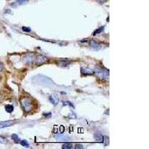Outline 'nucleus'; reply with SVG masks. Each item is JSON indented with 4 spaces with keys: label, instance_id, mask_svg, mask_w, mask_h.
Segmentation results:
<instances>
[{
    "label": "nucleus",
    "instance_id": "obj_2",
    "mask_svg": "<svg viewBox=\"0 0 149 149\" xmlns=\"http://www.w3.org/2000/svg\"><path fill=\"white\" fill-rule=\"evenodd\" d=\"M95 72L101 79L102 80H108L109 79V71L105 70L102 67L95 68Z\"/></svg>",
    "mask_w": 149,
    "mask_h": 149
},
{
    "label": "nucleus",
    "instance_id": "obj_7",
    "mask_svg": "<svg viewBox=\"0 0 149 149\" xmlns=\"http://www.w3.org/2000/svg\"><path fill=\"white\" fill-rule=\"evenodd\" d=\"M12 125H14V122H11V121L1 122V123H0V128H2V127H9V126H11Z\"/></svg>",
    "mask_w": 149,
    "mask_h": 149
},
{
    "label": "nucleus",
    "instance_id": "obj_21",
    "mask_svg": "<svg viewBox=\"0 0 149 149\" xmlns=\"http://www.w3.org/2000/svg\"><path fill=\"white\" fill-rule=\"evenodd\" d=\"M98 2H99L100 3H104V2H106L107 0H97Z\"/></svg>",
    "mask_w": 149,
    "mask_h": 149
},
{
    "label": "nucleus",
    "instance_id": "obj_20",
    "mask_svg": "<svg viewBox=\"0 0 149 149\" xmlns=\"http://www.w3.org/2000/svg\"><path fill=\"white\" fill-rule=\"evenodd\" d=\"M43 116L46 117H51L52 113H43Z\"/></svg>",
    "mask_w": 149,
    "mask_h": 149
},
{
    "label": "nucleus",
    "instance_id": "obj_13",
    "mask_svg": "<svg viewBox=\"0 0 149 149\" xmlns=\"http://www.w3.org/2000/svg\"><path fill=\"white\" fill-rule=\"evenodd\" d=\"M102 142H104V144L105 146H107L109 144V137H107L106 136H103V141Z\"/></svg>",
    "mask_w": 149,
    "mask_h": 149
},
{
    "label": "nucleus",
    "instance_id": "obj_1",
    "mask_svg": "<svg viewBox=\"0 0 149 149\" xmlns=\"http://www.w3.org/2000/svg\"><path fill=\"white\" fill-rule=\"evenodd\" d=\"M21 104L23 108V110L26 112H30L31 110H32L34 105H33L32 102L31 101L30 98H23L20 100Z\"/></svg>",
    "mask_w": 149,
    "mask_h": 149
},
{
    "label": "nucleus",
    "instance_id": "obj_6",
    "mask_svg": "<svg viewBox=\"0 0 149 149\" xmlns=\"http://www.w3.org/2000/svg\"><path fill=\"white\" fill-rule=\"evenodd\" d=\"M47 61V58L42 55H38L37 58H36V62L38 63H45V62H46Z\"/></svg>",
    "mask_w": 149,
    "mask_h": 149
},
{
    "label": "nucleus",
    "instance_id": "obj_4",
    "mask_svg": "<svg viewBox=\"0 0 149 149\" xmlns=\"http://www.w3.org/2000/svg\"><path fill=\"white\" fill-rule=\"evenodd\" d=\"M49 101L51 102L52 104L54 105H57L59 102V99H58V96L55 95H52L49 96Z\"/></svg>",
    "mask_w": 149,
    "mask_h": 149
},
{
    "label": "nucleus",
    "instance_id": "obj_23",
    "mask_svg": "<svg viewBox=\"0 0 149 149\" xmlns=\"http://www.w3.org/2000/svg\"><path fill=\"white\" fill-rule=\"evenodd\" d=\"M2 65L0 64V71H1V70H2Z\"/></svg>",
    "mask_w": 149,
    "mask_h": 149
},
{
    "label": "nucleus",
    "instance_id": "obj_8",
    "mask_svg": "<svg viewBox=\"0 0 149 149\" xmlns=\"http://www.w3.org/2000/svg\"><path fill=\"white\" fill-rule=\"evenodd\" d=\"M58 63L60 66H62V67H66V66H68L70 63H71V62L68 61H58Z\"/></svg>",
    "mask_w": 149,
    "mask_h": 149
},
{
    "label": "nucleus",
    "instance_id": "obj_14",
    "mask_svg": "<svg viewBox=\"0 0 149 149\" xmlns=\"http://www.w3.org/2000/svg\"><path fill=\"white\" fill-rule=\"evenodd\" d=\"M103 31H104V27L99 28V29H98L97 30H95V31H94V33H93V35H95V34H100V33H102Z\"/></svg>",
    "mask_w": 149,
    "mask_h": 149
},
{
    "label": "nucleus",
    "instance_id": "obj_15",
    "mask_svg": "<svg viewBox=\"0 0 149 149\" xmlns=\"http://www.w3.org/2000/svg\"><path fill=\"white\" fill-rule=\"evenodd\" d=\"M29 2V0H17V3L18 5H24Z\"/></svg>",
    "mask_w": 149,
    "mask_h": 149
},
{
    "label": "nucleus",
    "instance_id": "obj_3",
    "mask_svg": "<svg viewBox=\"0 0 149 149\" xmlns=\"http://www.w3.org/2000/svg\"><path fill=\"white\" fill-rule=\"evenodd\" d=\"M81 73L83 74H93V73H94L93 70H92L90 68L84 67V66L81 67Z\"/></svg>",
    "mask_w": 149,
    "mask_h": 149
},
{
    "label": "nucleus",
    "instance_id": "obj_19",
    "mask_svg": "<svg viewBox=\"0 0 149 149\" xmlns=\"http://www.w3.org/2000/svg\"><path fill=\"white\" fill-rule=\"evenodd\" d=\"M74 148H79V149H83L84 148V146H82L81 144H76L75 145V146H74Z\"/></svg>",
    "mask_w": 149,
    "mask_h": 149
},
{
    "label": "nucleus",
    "instance_id": "obj_18",
    "mask_svg": "<svg viewBox=\"0 0 149 149\" xmlns=\"http://www.w3.org/2000/svg\"><path fill=\"white\" fill-rule=\"evenodd\" d=\"M22 31H26V32H30L31 31V29L29 27H25V26H24V27L22 28Z\"/></svg>",
    "mask_w": 149,
    "mask_h": 149
},
{
    "label": "nucleus",
    "instance_id": "obj_22",
    "mask_svg": "<svg viewBox=\"0 0 149 149\" xmlns=\"http://www.w3.org/2000/svg\"><path fill=\"white\" fill-rule=\"evenodd\" d=\"M61 133H63V131H64V129H63L64 127H63V126H61Z\"/></svg>",
    "mask_w": 149,
    "mask_h": 149
},
{
    "label": "nucleus",
    "instance_id": "obj_11",
    "mask_svg": "<svg viewBox=\"0 0 149 149\" xmlns=\"http://www.w3.org/2000/svg\"><path fill=\"white\" fill-rule=\"evenodd\" d=\"M11 138H12V139H13V140H14L15 142H19V140H20L19 137L18 135H17V134H12Z\"/></svg>",
    "mask_w": 149,
    "mask_h": 149
},
{
    "label": "nucleus",
    "instance_id": "obj_9",
    "mask_svg": "<svg viewBox=\"0 0 149 149\" xmlns=\"http://www.w3.org/2000/svg\"><path fill=\"white\" fill-rule=\"evenodd\" d=\"M94 138L95 139V140L98 141V142H102L103 141V135L100 133H95Z\"/></svg>",
    "mask_w": 149,
    "mask_h": 149
},
{
    "label": "nucleus",
    "instance_id": "obj_12",
    "mask_svg": "<svg viewBox=\"0 0 149 149\" xmlns=\"http://www.w3.org/2000/svg\"><path fill=\"white\" fill-rule=\"evenodd\" d=\"M72 148V143H65V144L63 145L62 146V148L63 149H70Z\"/></svg>",
    "mask_w": 149,
    "mask_h": 149
},
{
    "label": "nucleus",
    "instance_id": "obj_10",
    "mask_svg": "<svg viewBox=\"0 0 149 149\" xmlns=\"http://www.w3.org/2000/svg\"><path fill=\"white\" fill-rule=\"evenodd\" d=\"M5 110L8 112V113H12L13 110H14V106L11 104H8L5 106Z\"/></svg>",
    "mask_w": 149,
    "mask_h": 149
},
{
    "label": "nucleus",
    "instance_id": "obj_17",
    "mask_svg": "<svg viewBox=\"0 0 149 149\" xmlns=\"http://www.w3.org/2000/svg\"><path fill=\"white\" fill-rule=\"evenodd\" d=\"M0 142L3 143V144H5V143L8 142V139L6 138L3 137V136H0Z\"/></svg>",
    "mask_w": 149,
    "mask_h": 149
},
{
    "label": "nucleus",
    "instance_id": "obj_16",
    "mask_svg": "<svg viewBox=\"0 0 149 149\" xmlns=\"http://www.w3.org/2000/svg\"><path fill=\"white\" fill-rule=\"evenodd\" d=\"M20 143H21V145H22V146H24V147L28 148V147H29V142H28L26 140H22V141H21V142H20Z\"/></svg>",
    "mask_w": 149,
    "mask_h": 149
},
{
    "label": "nucleus",
    "instance_id": "obj_5",
    "mask_svg": "<svg viewBox=\"0 0 149 149\" xmlns=\"http://www.w3.org/2000/svg\"><path fill=\"white\" fill-rule=\"evenodd\" d=\"M54 138L57 139H59L61 141H65V140H70V137L67 136L66 135H63V134H57L54 136Z\"/></svg>",
    "mask_w": 149,
    "mask_h": 149
}]
</instances>
